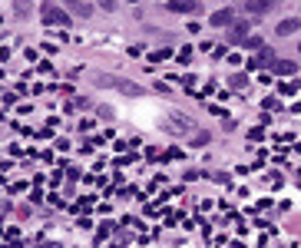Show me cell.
Instances as JSON below:
<instances>
[{"instance_id": "obj_1", "label": "cell", "mask_w": 301, "mask_h": 248, "mask_svg": "<svg viewBox=\"0 0 301 248\" xmlns=\"http://www.w3.org/2000/svg\"><path fill=\"white\" fill-rule=\"evenodd\" d=\"M40 17H43L47 27H70V13L57 7L53 0H43V7H40Z\"/></svg>"}, {"instance_id": "obj_7", "label": "cell", "mask_w": 301, "mask_h": 248, "mask_svg": "<svg viewBox=\"0 0 301 248\" xmlns=\"http://www.w3.org/2000/svg\"><path fill=\"white\" fill-rule=\"evenodd\" d=\"M232 24H235V10H232V7L212 13V27H232Z\"/></svg>"}, {"instance_id": "obj_3", "label": "cell", "mask_w": 301, "mask_h": 248, "mask_svg": "<svg viewBox=\"0 0 301 248\" xmlns=\"http://www.w3.org/2000/svg\"><path fill=\"white\" fill-rule=\"evenodd\" d=\"M100 86H116V89H123V93H129V96H143V89L139 86H132V83H123V80H116V76H100Z\"/></svg>"}, {"instance_id": "obj_8", "label": "cell", "mask_w": 301, "mask_h": 248, "mask_svg": "<svg viewBox=\"0 0 301 248\" xmlns=\"http://www.w3.org/2000/svg\"><path fill=\"white\" fill-rule=\"evenodd\" d=\"M295 70H298V63H295V60H275L271 73H278V76H291Z\"/></svg>"}, {"instance_id": "obj_6", "label": "cell", "mask_w": 301, "mask_h": 248, "mask_svg": "<svg viewBox=\"0 0 301 248\" xmlns=\"http://www.w3.org/2000/svg\"><path fill=\"white\" fill-rule=\"evenodd\" d=\"M298 30H301V20H298V17H285L282 24L275 27L278 37H291V33H298Z\"/></svg>"}, {"instance_id": "obj_12", "label": "cell", "mask_w": 301, "mask_h": 248, "mask_svg": "<svg viewBox=\"0 0 301 248\" xmlns=\"http://www.w3.org/2000/svg\"><path fill=\"white\" fill-rule=\"evenodd\" d=\"M166 56H172V53H169V50H159V53H149V60L159 63V60H166Z\"/></svg>"}, {"instance_id": "obj_13", "label": "cell", "mask_w": 301, "mask_h": 248, "mask_svg": "<svg viewBox=\"0 0 301 248\" xmlns=\"http://www.w3.org/2000/svg\"><path fill=\"white\" fill-rule=\"evenodd\" d=\"M245 47H248V50H262V40H258V37H248V40H245Z\"/></svg>"}, {"instance_id": "obj_10", "label": "cell", "mask_w": 301, "mask_h": 248, "mask_svg": "<svg viewBox=\"0 0 301 248\" xmlns=\"http://www.w3.org/2000/svg\"><path fill=\"white\" fill-rule=\"evenodd\" d=\"M255 60H258V66H275V53H271V50H265V47H262V53H258Z\"/></svg>"}, {"instance_id": "obj_15", "label": "cell", "mask_w": 301, "mask_h": 248, "mask_svg": "<svg viewBox=\"0 0 301 248\" xmlns=\"http://www.w3.org/2000/svg\"><path fill=\"white\" fill-rule=\"evenodd\" d=\"M37 248H60V245H53V242H43V245H37Z\"/></svg>"}, {"instance_id": "obj_2", "label": "cell", "mask_w": 301, "mask_h": 248, "mask_svg": "<svg viewBox=\"0 0 301 248\" xmlns=\"http://www.w3.org/2000/svg\"><path fill=\"white\" fill-rule=\"evenodd\" d=\"M166 10H172V13H199L202 4L199 0H166Z\"/></svg>"}, {"instance_id": "obj_5", "label": "cell", "mask_w": 301, "mask_h": 248, "mask_svg": "<svg viewBox=\"0 0 301 248\" xmlns=\"http://www.w3.org/2000/svg\"><path fill=\"white\" fill-rule=\"evenodd\" d=\"M275 4L278 0H245V10H248L251 17H262V13H268Z\"/></svg>"}, {"instance_id": "obj_11", "label": "cell", "mask_w": 301, "mask_h": 248, "mask_svg": "<svg viewBox=\"0 0 301 248\" xmlns=\"http://www.w3.org/2000/svg\"><path fill=\"white\" fill-rule=\"evenodd\" d=\"M228 86H232V89H245V86H248V76H242V73L228 76Z\"/></svg>"}, {"instance_id": "obj_14", "label": "cell", "mask_w": 301, "mask_h": 248, "mask_svg": "<svg viewBox=\"0 0 301 248\" xmlns=\"http://www.w3.org/2000/svg\"><path fill=\"white\" fill-rule=\"evenodd\" d=\"M100 7H103V10H113V7H116V0H100Z\"/></svg>"}, {"instance_id": "obj_4", "label": "cell", "mask_w": 301, "mask_h": 248, "mask_svg": "<svg viewBox=\"0 0 301 248\" xmlns=\"http://www.w3.org/2000/svg\"><path fill=\"white\" fill-rule=\"evenodd\" d=\"M248 20H235L232 27H228V43H245L248 40Z\"/></svg>"}, {"instance_id": "obj_9", "label": "cell", "mask_w": 301, "mask_h": 248, "mask_svg": "<svg viewBox=\"0 0 301 248\" xmlns=\"http://www.w3.org/2000/svg\"><path fill=\"white\" fill-rule=\"evenodd\" d=\"M63 7H66V10H73V13H83V17L89 13V7L83 4V0H63Z\"/></svg>"}]
</instances>
